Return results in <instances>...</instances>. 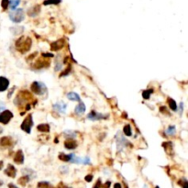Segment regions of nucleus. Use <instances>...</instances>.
I'll return each instance as SVG.
<instances>
[{
	"mask_svg": "<svg viewBox=\"0 0 188 188\" xmlns=\"http://www.w3.org/2000/svg\"><path fill=\"white\" fill-rule=\"evenodd\" d=\"M15 45H16V49L18 52L21 53H25L30 50L31 45H32V41L30 37L21 36L20 39L16 41Z\"/></svg>",
	"mask_w": 188,
	"mask_h": 188,
	"instance_id": "f257e3e1",
	"label": "nucleus"
},
{
	"mask_svg": "<svg viewBox=\"0 0 188 188\" xmlns=\"http://www.w3.org/2000/svg\"><path fill=\"white\" fill-rule=\"evenodd\" d=\"M9 18L10 20L15 23H20L24 20L25 18V13L22 8H17L15 10H12L9 13Z\"/></svg>",
	"mask_w": 188,
	"mask_h": 188,
	"instance_id": "f03ea898",
	"label": "nucleus"
},
{
	"mask_svg": "<svg viewBox=\"0 0 188 188\" xmlns=\"http://www.w3.org/2000/svg\"><path fill=\"white\" fill-rule=\"evenodd\" d=\"M30 89H31L33 94L38 95V96H41V95H43V94H45L47 92L46 86L41 82H33L31 83Z\"/></svg>",
	"mask_w": 188,
	"mask_h": 188,
	"instance_id": "7ed1b4c3",
	"label": "nucleus"
},
{
	"mask_svg": "<svg viewBox=\"0 0 188 188\" xmlns=\"http://www.w3.org/2000/svg\"><path fill=\"white\" fill-rule=\"evenodd\" d=\"M34 123H33V119H32V115L31 114H29L26 118L25 119L23 120L22 122V124L20 126L21 129L24 130L25 132L27 133H30V131H31V128L33 127Z\"/></svg>",
	"mask_w": 188,
	"mask_h": 188,
	"instance_id": "20e7f679",
	"label": "nucleus"
},
{
	"mask_svg": "<svg viewBox=\"0 0 188 188\" xmlns=\"http://www.w3.org/2000/svg\"><path fill=\"white\" fill-rule=\"evenodd\" d=\"M13 118V113L9 110H4L0 114V123L7 125L9 123V121Z\"/></svg>",
	"mask_w": 188,
	"mask_h": 188,
	"instance_id": "39448f33",
	"label": "nucleus"
},
{
	"mask_svg": "<svg viewBox=\"0 0 188 188\" xmlns=\"http://www.w3.org/2000/svg\"><path fill=\"white\" fill-rule=\"evenodd\" d=\"M48 66H50V60H47L46 58H43L42 60L40 59V60H38L37 62H35L33 63V67L32 68L35 69V70H41L42 68L48 67Z\"/></svg>",
	"mask_w": 188,
	"mask_h": 188,
	"instance_id": "423d86ee",
	"label": "nucleus"
},
{
	"mask_svg": "<svg viewBox=\"0 0 188 188\" xmlns=\"http://www.w3.org/2000/svg\"><path fill=\"white\" fill-rule=\"evenodd\" d=\"M116 142H117V145H118V150L119 152L120 150H122L124 147H126L127 145L129 144V142L124 138L120 136V133H118L116 136Z\"/></svg>",
	"mask_w": 188,
	"mask_h": 188,
	"instance_id": "0eeeda50",
	"label": "nucleus"
},
{
	"mask_svg": "<svg viewBox=\"0 0 188 188\" xmlns=\"http://www.w3.org/2000/svg\"><path fill=\"white\" fill-rule=\"evenodd\" d=\"M108 118L107 115L100 114V113H97V111H94V110H92L89 113V114L87 115V118L90 119V120H93V121L100 120V119H105V118Z\"/></svg>",
	"mask_w": 188,
	"mask_h": 188,
	"instance_id": "6e6552de",
	"label": "nucleus"
},
{
	"mask_svg": "<svg viewBox=\"0 0 188 188\" xmlns=\"http://www.w3.org/2000/svg\"><path fill=\"white\" fill-rule=\"evenodd\" d=\"M65 45V40L64 39H60L56 41H53L52 43H51V50L52 52H57L62 50Z\"/></svg>",
	"mask_w": 188,
	"mask_h": 188,
	"instance_id": "1a4fd4ad",
	"label": "nucleus"
},
{
	"mask_svg": "<svg viewBox=\"0 0 188 188\" xmlns=\"http://www.w3.org/2000/svg\"><path fill=\"white\" fill-rule=\"evenodd\" d=\"M14 142L13 139L11 137H3L0 139V146H2L3 148H7V147H11L13 145Z\"/></svg>",
	"mask_w": 188,
	"mask_h": 188,
	"instance_id": "9d476101",
	"label": "nucleus"
},
{
	"mask_svg": "<svg viewBox=\"0 0 188 188\" xmlns=\"http://www.w3.org/2000/svg\"><path fill=\"white\" fill-rule=\"evenodd\" d=\"M77 142L73 139H67L64 142V147L67 150H74L77 147Z\"/></svg>",
	"mask_w": 188,
	"mask_h": 188,
	"instance_id": "9b49d317",
	"label": "nucleus"
},
{
	"mask_svg": "<svg viewBox=\"0 0 188 188\" xmlns=\"http://www.w3.org/2000/svg\"><path fill=\"white\" fill-rule=\"evenodd\" d=\"M24 153L21 150H18L15 157H14V162L17 163V164H23L24 163Z\"/></svg>",
	"mask_w": 188,
	"mask_h": 188,
	"instance_id": "f8f14e48",
	"label": "nucleus"
},
{
	"mask_svg": "<svg viewBox=\"0 0 188 188\" xmlns=\"http://www.w3.org/2000/svg\"><path fill=\"white\" fill-rule=\"evenodd\" d=\"M40 12H41V6L37 5V6L32 7L31 8H30L29 10H28V15L31 17H37L38 15H39Z\"/></svg>",
	"mask_w": 188,
	"mask_h": 188,
	"instance_id": "ddd939ff",
	"label": "nucleus"
},
{
	"mask_svg": "<svg viewBox=\"0 0 188 188\" xmlns=\"http://www.w3.org/2000/svg\"><path fill=\"white\" fill-rule=\"evenodd\" d=\"M5 173L8 177L15 178L16 177V174H17V170H16V168L12 164H8L7 165V168L5 170Z\"/></svg>",
	"mask_w": 188,
	"mask_h": 188,
	"instance_id": "4468645a",
	"label": "nucleus"
},
{
	"mask_svg": "<svg viewBox=\"0 0 188 188\" xmlns=\"http://www.w3.org/2000/svg\"><path fill=\"white\" fill-rule=\"evenodd\" d=\"M9 86V81L4 77V76H0V92H4L6 91Z\"/></svg>",
	"mask_w": 188,
	"mask_h": 188,
	"instance_id": "2eb2a0df",
	"label": "nucleus"
},
{
	"mask_svg": "<svg viewBox=\"0 0 188 188\" xmlns=\"http://www.w3.org/2000/svg\"><path fill=\"white\" fill-rule=\"evenodd\" d=\"M86 105L83 104V102L80 101L79 104L76 107H75V110L74 111H75V113H76V114L81 115V114H83V113L86 112Z\"/></svg>",
	"mask_w": 188,
	"mask_h": 188,
	"instance_id": "dca6fc26",
	"label": "nucleus"
},
{
	"mask_svg": "<svg viewBox=\"0 0 188 188\" xmlns=\"http://www.w3.org/2000/svg\"><path fill=\"white\" fill-rule=\"evenodd\" d=\"M66 107H67V105L63 104V103H57V104L53 105V109L58 112H61V113H65Z\"/></svg>",
	"mask_w": 188,
	"mask_h": 188,
	"instance_id": "f3484780",
	"label": "nucleus"
},
{
	"mask_svg": "<svg viewBox=\"0 0 188 188\" xmlns=\"http://www.w3.org/2000/svg\"><path fill=\"white\" fill-rule=\"evenodd\" d=\"M67 98L69 100H72V101H81V98L79 97L78 94L76 93H74V92H70L67 94Z\"/></svg>",
	"mask_w": 188,
	"mask_h": 188,
	"instance_id": "a211bd4d",
	"label": "nucleus"
},
{
	"mask_svg": "<svg viewBox=\"0 0 188 188\" xmlns=\"http://www.w3.org/2000/svg\"><path fill=\"white\" fill-rule=\"evenodd\" d=\"M38 130L41 131V132H43V133H47V132H50V126L48 124L46 123H43V124H40L39 126L37 127Z\"/></svg>",
	"mask_w": 188,
	"mask_h": 188,
	"instance_id": "6ab92c4d",
	"label": "nucleus"
},
{
	"mask_svg": "<svg viewBox=\"0 0 188 188\" xmlns=\"http://www.w3.org/2000/svg\"><path fill=\"white\" fill-rule=\"evenodd\" d=\"M163 146L165 149V152L168 154H172L173 153V143L171 142H167L163 143Z\"/></svg>",
	"mask_w": 188,
	"mask_h": 188,
	"instance_id": "aec40b11",
	"label": "nucleus"
},
{
	"mask_svg": "<svg viewBox=\"0 0 188 188\" xmlns=\"http://www.w3.org/2000/svg\"><path fill=\"white\" fill-rule=\"evenodd\" d=\"M167 102H168V105H169V107H170L171 110H173V111H176L177 110V105H176L175 100L169 97L167 99Z\"/></svg>",
	"mask_w": 188,
	"mask_h": 188,
	"instance_id": "412c9836",
	"label": "nucleus"
},
{
	"mask_svg": "<svg viewBox=\"0 0 188 188\" xmlns=\"http://www.w3.org/2000/svg\"><path fill=\"white\" fill-rule=\"evenodd\" d=\"M30 182V176L29 175H23L22 177H20V179H18V184L25 186L28 183Z\"/></svg>",
	"mask_w": 188,
	"mask_h": 188,
	"instance_id": "4be33fe9",
	"label": "nucleus"
},
{
	"mask_svg": "<svg viewBox=\"0 0 188 188\" xmlns=\"http://www.w3.org/2000/svg\"><path fill=\"white\" fill-rule=\"evenodd\" d=\"M20 4V0H10V1H9V7H10L11 10H15Z\"/></svg>",
	"mask_w": 188,
	"mask_h": 188,
	"instance_id": "5701e85b",
	"label": "nucleus"
},
{
	"mask_svg": "<svg viewBox=\"0 0 188 188\" xmlns=\"http://www.w3.org/2000/svg\"><path fill=\"white\" fill-rule=\"evenodd\" d=\"M11 31H12L13 34L16 35V36L20 35V34L24 31V27H14V28H12Z\"/></svg>",
	"mask_w": 188,
	"mask_h": 188,
	"instance_id": "b1692460",
	"label": "nucleus"
},
{
	"mask_svg": "<svg viewBox=\"0 0 188 188\" xmlns=\"http://www.w3.org/2000/svg\"><path fill=\"white\" fill-rule=\"evenodd\" d=\"M123 132L126 136L128 137H130L131 135H132V130H131V127L130 125H126L123 128Z\"/></svg>",
	"mask_w": 188,
	"mask_h": 188,
	"instance_id": "393cba45",
	"label": "nucleus"
},
{
	"mask_svg": "<svg viewBox=\"0 0 188 188\" xmlns=\"http://www.w3.org/2000/svg\"><path fill=\"white\" fill-rule=\"evenodd\" d=\"M62 2V0H45L43 2L44 6H48V5H59Z\"/></svg>",
	"mask_w": 188,
	"mask_h": 188,
	"instance_id": "a878e982",
	"label": "nucleus"
},
{
	"mask_svg": "<svg viewBox=\"0 0 188 188\" xmlns=\"http://www.w3.org/2000/svg\"><path fill=\"white\" fill-rule=\"evenodd\" d=\"M153 93V90L152 89H148V90H145L142 92V97L144 99H149L150 97V95Z\"/></svg>",
	"mask_w": 188,
	"mask_h": 188,
	"instance_id": "bb28decb",
	"label": "nucleus"
},
{
	"mask_svg": "<svg viewBox=\"0 0 188 188\" xmlns=\"http://www.w3.org/2000/svg\"><path fill=\"white\" fill-rule=\"evenodd\" d=\"M175 132H176V128H175L174 126H169L168 128H167V130H166V134L167 135H170V136L174 135Z\"/></svg>",
	"mask_w": 188,
	"mask_h": 188,
	"instance_id": "cd10ccee",
	"label": "nucleus"
},
{
	"mask_svg": "<svg viewBox=\"0 0 188 188\" xmlns=\"http://www.w3.org/2000/svg\"><path fill=\"white\" fill-rule=\"evenodd\" d=\"M38 187L39 188H53L52 185L51 184H49L48 182H40L38 184Z\"/></svg>",
	"mask_w": 188,
	"mask_h": 188,
	"instance_id": "c85d7f7f",
	"label": "nucleus"
},
{
	"mask_svg": "<svg viewBox=\"0 0 188 188\" xmlns=\"http://www.w3.org/2000/svg\"><path fill=\"white\" fill-rule=\"evenodd\" d=\"M64 135L67 139H73L76 137V133L73 132V131H71V130H66L64 132Z\"/></svg>",
	"mask_w": 188,
	"mask_h": 188,
	"instance_id": "c756f323",
	"label": "nucleus"
},
{
	"mask_svg": "<svg viewBox=\"0 0 188 188\" xmlns=\"http://www.w3.org/2000/svg\"><path fill=\"white\" fill-rule=\"evenodd\" d=\"M71 70H72V65L71 64H69L68 66H67V68L65 69L61 74H60V77H62V76H67L68 74H70V73H71Z\"/></svg>",
	"mask_w": 188,
	"mask_h": 188,
	"instance_id": "7c9ffc66",
	"label": "nucleus"
},
{
	"mask_svg": "<svg viewBox=\"0 0 188 188\" xmlns=\"http://www.w3.org/2000/svg\"><path fill=\"white\" fill-rule=\"evenodd\" d=\"M179 184L182 185L183 188H188V183H187V180L185 179V178H183V179H181L179 181Z\"/></svg>",
	"mask_w": 188,
	"mask_h": 188,
	"instance_id": "2f4dec72",
	"label": "nucleus"
},
{
	"mask_svg": "<svg viewBox=\"0 0 188 188\" xmlns=\"http://www.w3.org/2000/svg\"><path fill=\"white\" fill-rule=\"evenodd\" d=\"M160 112L161 113H163V115H167V116H170V112L168 111V109H167V107H160Z\"/></svg>",
	"mask_w": 188,
	"mask_h": 188,
	"instance_id": "473e14b6",
	"label": "nucleus"
},
{
	"mask_svg": "<svg viewBox=\"0 0 188 188\" xmlns=\"http://www.w3.org/2000/svg\"><path fill=\"white\" fill-rule=\"evenodd\" d=\"M1 7H2V8L4 9V10H6V9L9 7V0H2Z\"/></svg>",
	"mask_w": 188,
	"mask_h": 188,
	"instance_id": "72a5a7b5",
	"label": "nucleus"
},
{
	"mask_svg": "<svg viewBox=\"0 0 188 188\" xmlns=\"http://www.w3.org/2000/svg\"><path fill=\"white\" fill-rule=\"evenodd\" d=\"M37 54H38V52H34V53H32V54H31V55H30V56H29V57H28V58H27L26 60H27L28 62H30V61L33 60V59H34V58L36 57V55H37Z\"/></svg>",
	"mask_w": 188,
	"mask_h": 188,
	"instance_id": "f704fd0d",
	"label": "nucleus"
},
{
	"mask_svg": "<svg viewBox=\"0 0 188 188\" xmlns=\"http://www.w3.org/2000/svg\"><path fill=\"white\" fill-rule=\"evenodd\" d=\"M62 68V62H56V65H55V68H54V70L57 72V71H59L60 69Z\"/></svg>",
	"mask_w": 188,
	"mask_h": 188,
	"instance_id": "c9c22d12",
	"label": "nucleus"
},
{
	"mask_svg": "<svg viewBox=\"0 0 188 188\" xmlns=\"http://www.w3.org/2000/svg\"><path fill=\"white\" fill-rule=\"evenodd\" d=\"M41 56H42V57L43 58H46V59H48L49 57H53V54L52 53H42L41 54Z\"/></svg>",
	"mask_w": 188,
	"mask_h": 188,
	"instance_id": "e433bc0d",
	"label": "nucleus"
},
{
	"mask_svg": "<svg viewBox=\"0 0 188 188\" xmlns=\"http://www.w3.org/2000/svg\"><path fill=\"white\" fill-rule=\"evenodd\" d=\"M100 187H101V179H98L97 184L94 186V188H100Z\"/></svg>",
	"mask_w": 188,
	"mask_h": 188,
	"instance_id": "4c0bfd02",
	"label": "nucleus"
},
{
	"mask_svg": "<svg viewBox=\"0 0 188 188\" xmlns=\"http://www.w3.org/2000/svg\"><path fill=\"white\" fill-rule=\"evenodd\" d=\"M92 179H93V175H91V174L86 176V182H91Z\"/></svg>",
	"mask_w": 188,
	"mask_h": 188,
	"instance_id": "58836bf2",
	"label": "nucleus"
},
{
	"mask_svg": "<svg viewBox=\"0 0 188 188\" xmlns=\"http://www.w3.org/2000/svg\"><path fill=\"white\" fill-rule=\"evenodd\" d=\"M114 188H122V186L119 183H117V184H114Z\"/></svg>",
	"mask_w": 188,
	"mask_h": 188,
	"instance_id": "ea45409f",
	"label": "nucleus"
},
{
	"mask_svg": "<svg viewBox=\"0 0 188 188\" xmlns=\"http://www.w3.org/2000/svg\"><path fill=\"white\" fill-rule=\"evenodd\" d=\"M57 188H69V187H67L66 185H64V184H60L58 185Z\"/></svg>",
	"mask_w": 188,
	"mask_h": 188,
	"instance_id": "a19ab883",
	"label": "nucleus"
},
{
	"mask_svg": "<svg viewBox=\"0 0 188 188\" xmlns=\"http://www.w3.org/2000/svg\"><path fill=\"white\" fill-rule=\"evenodd\" d=\"M8 187H9V188H18V187H17V186H16L15 184H8Z\"/></svg>",
	"mask_w": 188,
	"mask_h": 188,
	"instance_id": "79ce46f5",
	"label": "nucleus"
},
{
	"mask_svg": "<svg viewBox=\"0 0 188 188\" xmlns=\"http://www.w3.org/2000/svg\"><path fill=\"white\" fill-rule=\"evenodd\" d=\"M109 186H110V182H107V183H106V184L104 185V187H105V188H109Z\"/></svg>",
	"mask_w": 188,
	"mask_h": 188,
	"instance_id": "37998d69",
	"label": "nucleus"
},
{
	"mask_svg": "<svg viewBox=\"0 0 188 188\" xmlns=\"http://www.w3.org/2000/svg\"><path fill=\"white\" fill-rule=\"evenodd\" d=\"M3 166H4V162L3 161H0V170H1V169L3 168Z\"/></svg>",
	"mask_w": 188,
	"mask_h": 188,
	"instance_id": "c03bdc74",
	"label": "nucleus"
},
{
	"mask_svg": "<svg viewBox=\"0 0 188 188\" xmlns=\"http://www.w3.org/2000/svg\"><path fill=\"white\" fill-rule=\"evenodd\" d=\"M183 107H184V104H183V103H181V104H180V107H181V109H183ZM182 114V110H181V112H180V115Z\"/></svg>",
	"mask_w": 188,
	"mask_h": 188,
	"instance_id": "a18cd8bd",
	"label": "nucleus"
},
{
	"mask_svg": "<svg viewBox=\"0 0 188 188\" xmlns=\"http://www.w3.org/2000/svg\"><path fill=\"white\" fill-rule=\"evenodd\" d=\"M3 132V128H1V127H0V134H1Z\"/></svg>",
	"mask_w": 188,
	"mask_h": 188,
	"instance_id": "49530a36",
	"label": "nucleus"
},
{
	"mask_svg": "<svg viewBox=\"0 0 188 188\" xmlns=\"http://www.w3.org/2000/svg\"><path fill=\"white\" fill-rule=\"evenodd\" d=\"M2 184H3V182H2L1 180H0V186H1Z\"/></svg>",
	"mask_w": 188,
	"mask_h": 188,
	"instance_id": "de8ad7c7",
	"label": "nucleus"
},
{
	"mask_svg": "<svg viewBox=\"0 0 188 188\" xmlns=\"http://www.w3.org/2000/svg\"><path fill=\"white\" fill-rule=\"evenodd\" d=\"M155 188H160V187H159V186H156V187H155Z\"/></svg>",
	"mask_w": 188,
	"mask_h": 188,
	"instance_id": "09e8293b",
	"label": "nucleus"
}]
</instances>
